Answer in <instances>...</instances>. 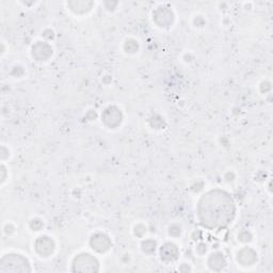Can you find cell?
<instances>
[{"instance_id":"10","label":"cell","mask_w":273,"mask_h":273,"mask_svg":"<svg viewBox=\"0 0 273 273\" xmlns=\"http://www.w3.org/2000/svg\"><path fill=\"white\" fill-rule=\"evenodd\" d=\"M257 256L255 252L251 249H243L238 253V262L241 263L243 266H251L256 262Z\"/></svg>"},{"instance_id":"2","label":"cell","mask_w":273,"mask_h":273,"mask_svg":"<svg viewBox=\"0 0 273 273\" xmlns=\"http://www.w3.org/2000/svg\"><path fill=\"white\" fill-rule=\"evenodd\" d=\"M29 262L19 254H6L0 263V272H29Z\"/></svg>"},{"instance_id":"7","label":"cell","mask_w":273,"mask_h":273,"mask_svg":"<svg viewBox=\"0 0 273 273\" xmlns=\"http://www.w3.org/2000/svg\"><path fill=\"white\" fill-rule=\"evenodd\" d=\"M51 55H53V48L47 43L37 42L32 47V56L37 61H46L49 59Z\"/></svg>"},{"instance_id":"14","label":"cell","mask_w":273,"mask_h":273,"mask_svg":"<svg viewBox=\"0 0 273 273\" xmlns=\"http://www.w3.org/2000/svg\"><path fill=\"white\" fill-rule=\"evenodd\" d=\"M125 49L128 51V53H135L138 49V44H136L135 41H127L125 45Z\"/></svg>"},{"instance_id":"1","label":"cell","mask_w":273,"mask_h":273,"mask_svg":"<svg viewBox=\"0 0 273 273\" xmlns=\"http://www.w3.org/2000/svg\"><path fill=\"white\" fill-rule=\"evenodd\" d=\"M235 212V203L230 194L219 189L206 193L198 206L200 222L209 230H221L229 226Z\"/></svg>"},{"instance_id":"5","label":"cell","mask_w":273,"mask_h":273,"mask_svg":"<svg viewBox=\"0 0 273 273\" xmlns=\"http://www.w3.org/2000/svg\"><path fill=\"white\" fill-rule=\"evenodd\" d=\"M154 21L156 24L159 25L160 27H169L171 26L174 21V14L173 12L166 8V6H160L154 13Z\"/></svg>"},{"instance_id":"6","label":"cell","mask_w":273,"mask_h":273,"mask_svg":"<svg viewBox=\"0 0 273 273\" xmlns=\"http://www.w3.org/2000/svg\"><path fill=\"white\" fill-rule=\"evenodd\" d=\"M90 244L92 249L99 253H103L110 249L111 246V241L105 234H95V235L91 238Z\"/></svg>"},{"instance_id":"3","label":"cell","mask_w":273,"mask_h":273,"mask_svg":"<svg viewBox=\"0 0 273 273\" xmlns=\"http://www.w3.org/2000/svg\"><path fill=\"white\" fill-rule=\"evenodd\" d=\"M74 271H82V272H91L99 270V262L92 255L83 253V254L78 255L74 259L73 264Z\"/></svg>"},{"instance_id":"12","label":"cell","mask_w":273,"mask_h":273,"mask_svg":"<svg viewBox=\"0 0 273 273\" xmlns=\"http://www.w3.org/2000/svg\"><path fill=\"white\" fill-rule=\"evenodd\" d=\"M208 263H209V266L214 270H220L221 268H223V266L225 265L224 257L222 254H220V253L211 255Z\"/></svg>"},{"instance_id":"13","label":"cell","mask_w":273,"mask_h":273,"mask_svg":"<svg viewBox=\"0 0 273 273\" xmlns=\"http://www.w3.org/2000/svg\"><path fill=\"white\" fill-rule=\"evenodd\" d=\"M143 250L146 253H153L156 248V243L153 241V240H146V241L143 242L142 244Z\"/></svg>"},{"instance_id":"4","label":"cell","mask_w":273,"mask_h":273,"mask_svg":"<svg viewBox=\"0 0 273 273\" xmlns=\"http://www.w3.org/2000/svg\"><path fill=\"white\" fill-rule=\"evenodd\" d=\"M123 120V115L121 110L116 107H109L103 111L102 115V121L105 123V125L110 128H115L121 125Z\"/></svg>"},{"instance_id":"8","label":"cell","mask_w":273,"mask_h":273,"mask_svg":"<svg viewBox=\"0 0 273 273\" xmlns=\"http://www.w3.org/2000/svg\"><path fill=\"white\" fill-rule=\"evenodd\" d=\"M35 250L42 256H49L55 250V242L46 236L40 237L35 241Z\"/></svg>"},{"instance_id":"9","label":"cell","mask_w":273,"mask_h":273,"mask_svg":"<svg viewBox=\"0 0 273 273\" xmlns=\"http://www.w3.org/2000/svg\"><path fill=\"white\" fill-rule=\"evenodd\" d=\"M160 254L161 258L164 261L167 262H172L175 261L178 256V250L176 248V245L173 243H166L164 246H162L160 250Z\"/></svg>"},{"instance_id":"11","label":"cell","mask_w":273,"mask_h":273,"mask_svg":"<svg viewBox=\"0 0 273 273\" xmlns=\"http://www.w3.org/2000/svg\"><path fill=\"white\" fill-rule=\"evenodd\" d=\"M68 6L70 8L71 11H74L75 13H84L91 10L93 5V2H89V1H69Z\"/></svg>"},{"instance_id":"15","label":"cell","mask_w":273,"mask_h":273,"mask_svg":"<svg viewBox=\"0 0 273 273\" xmlns=\"http://www.w3.org/2000/svg\"><path fill=\"white\" fill-rule=\"evenodd\" d=\"M30 225H31V227H32V229H34V231H38V230H40L41 227L43 226V223L41 222L40 220H34V221H32V222H31Z\"/></svg>"}]
</instances>
